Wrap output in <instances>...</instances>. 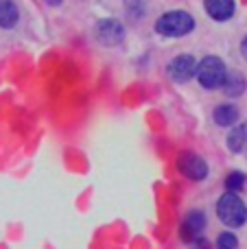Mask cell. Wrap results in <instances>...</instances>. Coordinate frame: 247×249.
Listing matches in <instances>:
<instances>
[{
  "mask_svg": "<svg viewBox=\"0 0 247 249\" xmlns=\"http://www.w3.org/2000/svg\"><path fill=\"white\" fill-rule=\"evenodd\" d=\"M195 29V18L186 11H169L156 22V31L164 37H182Z\"/></svg>",
  "mask_w": 247,
  "mask_h": 249,
  "instance_id": "cell-2",
  "label": "cell"
},
{
  "mask_svg": "<svg viewBox=\"0 0 247 249\" xmlns=\"http://www.w3.org/2000/svg\"><path fill=\"white\" fill-rule=\"evenodd\" d=\"M217 216L228 228H241L247 221V206L236 193H226L217 201Z\"/></svg>",
  "mask_w": 247,
  "mask_h": 249,
  "instance_id": "cell-1",
  "label": "cell"
},
{
  "mask_svg": "<svg viewBox=\"0 0 247 249\" xmlns=\"http://www.w3.org/2000/svg\"><path fill=\"white\" fill-rule=\"evenodd\" d=\"M228 149L234 151V153H243L247 149V123L230 127V133H228Z\"/></svg>",
  "mask_w": 247,
  "mask_h": 249,
  "instance_id": "cell-9",
  "label": "cell"
},
{
  "mask_svg": "<svg viewBox=\"0 0 247 249\" xmlns=\"http://www.w3.org/2000/svg\"><path fill=\"white\" fill-rule=\"evenodd\" d=\"M228 77V68L219 57H206L199 66H197V79L206 90H217L223 88Z\"/></svg>",
  "mask_w": 247,
  "mask_h": 249,
  "instance_id": "cell-3",
  "label": "cell"
},
{
  "mask_svg": "<svg viewBox=\"0 0 247 249\" xmlns=\"http://www.w3.org/2000/svg\"><path fill=\"white\" fill-rule=\"evenodd\" d=\"M177 168L184 177H188L193 181H201L208 177V164H206V160L199 158L197 153H193V151H184L179 155Z\"/></svg>",
  "mask_w": 247,
  "mask_h": 249,
  "instance_id": "cell-4",
  "label": "cell"
},
{
  "mask_svg": "<svg viewBox=\"0 0 247 249\" xmlns=\"http://www.w3.org/2000/svg\"><path fill=\"white\" fill-rule=\"evenodd\" d=\"M245 175L243 173H239V171H234V173H230V175L226 177V188H228V193H241V190L245 188Z\"/></svg>",
  "mask_w": 247,
  "mask_h": 249,
  "instance_id": "cell-13",
  "label": "cell"
},
{
  "mask_svg": "<svg viewBox=\"0 0 247 249\" xmlns=\"http://www.w3.org/2000/svg\"><path fill=\"white\" fill-rule=\"evenodd\" d=\"M241 53H243V57L247 59V37L243 39V42H241Z\"/></svg>",
  "mask_w": 247,
  "mask_h": 249,
  "instance_id": "cell-16",
  "label": "cell"
},
{
  "mask_svg": "<svg viewBox=\"0 0 247 249\" xmlns=\"http://www.w3.org/2000/svg\"><path fill=\"white\" fill-rule=\"evenodd\" d=\"M96 37L105 46H118L125 37V31H123V24L118 20L107 18V20H101L96 24Z\"/></svg>",
  "mask_w": 247,
  "mask_h": 249,
  "instance_id": "cell-7",
  "label": "cell"
},
{
  "mask_svg": "<svg viewBox=\"0 0 247 249\" xmlns=\"http://www.w3.org/2000/svg\"><path fill=\"white\" fill-rule=\"evenodd\" d=\"M204 230H206V214L199 210H193L191 214L182 221V225H179V238L191 245V243H195L197 238H201V232H204Z\"/></svg>",
  "mask_w": 247,
  "mask_h": 249,
  "instance_id": "cell-6",
  "label": "cell"
},
{
  "mask_svg": "<svg viewBox=\"0 0 247 249\" xmlns=\"http://www.w3.org/2000/svg\"><path fill=\"white\" fill-rule=\"evenodd\" d=\"M236 121H239V109L234 105H219L214 109V123L219 127H234Z\"/></svg>",
  "mask_w": 247,
  "mask_h": 249,
  "instance_id": "cell-12",
  "label": "cell"
},
{
  "mask_svg": "<svg viewBox=\"0 0 247 249\" xmlns=\"http://www.w3.org/2000/svg\"><path fill=\"white\" fill-rule=\"evenodd\" d=\"M18 7L13 0H0V26L2 29H13L18 24Z\"/></svg>",
  "mask_w": 247,
  "mask_h": 249,
  "instance_id": "cell-10",
  "label": "cell"
},
{
  "mask_svg": "<svg viewBox=\"0 0 247 249\" xmlns=\"http://www.w3.org/2000/svg\"><path fill=\"white\" fill-rule=\"evenodd\" d=\"M188 249H212V247H210V243L206 241V238H197L195 243H191Z\"/></svg>",
  "mask_w": 247,
  "mask_h": 249,
  "instance_id": "cell-15",
  "label": "cell"
},
{
  "mask_svg": "<svg viewBox=\"0 0 247 249\" xmlns=\"http://www.w3.org/2000/svg\"><path fill=\"white\" fill-rule=\"evenodd\" d=\"M214 249H239V241H236V236L232 232H223L221 236L217 238Z\"/></svg>",
  "mask_w": 247,
  "mask_h": 249,
  "instance_id": "cell-14",
  "label": "cell"
},
{
  "mask_svg": "<svg viewBox=\"0 0 247 249\" xmlns=\"http://www.w3.org/2000/svg\"><path fill=\"white\" fill-rule=\"evenodd\" d=\"M48 4H61V0H46Z\"/></svg>",
  "mask_w": 247,
  "mask_h": 249,
  "instance_id": "cell-17",
  "label": "cell"
},
{
  "mask_svg": "<svg viewBox=\"0 0 247 249\" xmlns=\"http://www.w3.org/2000/svg\"><path fill=\"white\" fill-rule=\"evenodd\" d=\"M206 13L217 22H226L234 16V0H206Z\"/></svg>",
  "mask_w": 247,
  "mask_h": 249,
  "instance_id": "cell-8",
  "label": "cell"
},
{
  "mask_svg": "<svg viewBox=\"0 0 247 249\" xmlns=\"http://www.w3.org/2000/svg\"><path fill=\"white\" fill-rule=\"evenodd\" d=\"M169 77L175 83H186L193 79V74H197V64L193 55H177L175 59H171L169 68H166Z\"/></svg>",
  "mask_w": 247,
  "mask_h": 249,
  "instance_id": "cell-5",
  "label": "cell"
},
{
  "mask_svg": "<svg viewBox=\"0 0 247 249\" xmlns=\"http://www.w3.org/2000/svg\"><path fill=\"white\" fill-rule=\"evenodd\" d=\"M245 88H247V83H245L243 74L236 72V70H228L226 83H223V92H226L228 96H241Z\"/></svg>",
  "mask_w": 247,
  "mask_h": 249,
  "instance_id": "cell-11",
  "label": "cell"
}]
</instances>
